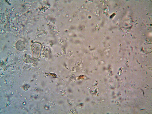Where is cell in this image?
Here are the masks:
<instances>
[{"label": "cell", "mask_w": 152, "mask_h": 114, "mask_svg": "<svg viewBox=\"0 0 152 114\" xmlns=\"http://www.w3.org/2000/svg\"><path fill=\"white\" fill-rule=\"evenodd\" d=\"M32 49L33 51L34 57L37 58L40 56V51L41 49V45L38 43H34L32 45Z\"/></svg>", "instance_id": "6da1fadb"}, {"label": "cell", "mask_w": 152, "mask_h": 114, "mask_svg": "<svg viewBox=\"0 0 152 114\" xmlns=\"http://www.w3.org/2000/svg\"><path fill=\"white\" fill-rule=\"evenodd\" d=\"M16 46L17 49L19 50H22L25 48V44L22 41H18L16 44Z\"/></svg>", "instance_id": "7a4b0ae2"}]
</instances>
